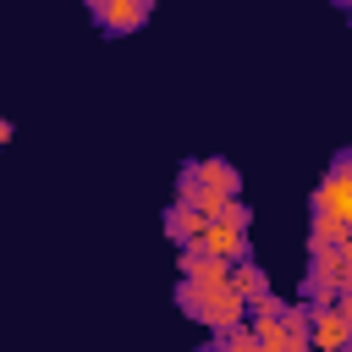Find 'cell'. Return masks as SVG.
I'll list each match as a JSON object with an SVG mask.
<instances>
[{"label":"cell","instance_id":"cell-2","mask_svg":"<svg viewBox=\"0 0 352 352\" xmlns=\"http://www.w3.org/2000/svg\"><path fill=\"white\" fill-rule=\"evenodd\" d=\"M346 341H352V302L346 297L308 308V346L314 352H346Z\"/></svg>","mask_w":352,"mask_h":352},{"label":"cell","instance_id":"cell-12","mask_svg":"<svg viewBox=\"0 0 352 352\" xmlns=\"http://www.w3.org/2000/svg\"><path fill=\"white\" fill-rule=\"evenodd\" d=\"M6 138H11V126H6V116H0V148H6Z\"/></svg>","mask_w":352,"mask_h":352},{"label":"cell","instance_id":"cell-3","mask_svg":"<svg viewBox=\"0 0 352 352\" xmlns=\"http://www.w3.org/2000/svg\"><path fill=\"white\" fill-rule=\"evenodd\" d=\"M258 336V352H308V308H280L264 324H248Z\"/></svg>","mask_w":352,"mask_h":352},{"label":"cell","instance_id":"cell-7","mask_svg":"<svg viewBox=\"0 0 352 352\" xmlns=\"http://www.w3.org/2000/svg\"><path fill=\"white\" fill-rule=\"evenodd\" d=\"M308 258H314V275H324V280H341V286H346V270H352V264H346V258H352V248H346V242H314V236H308Z\"/></svg>","mask_w":352,"mask_h":352},{"label":"cell","instance_id":"cell-10","mask_svg":"<svg viewBox=\"0 0 352 352\" xmlns=\"http://www.w3.org/2000/svg\"><path fill=\"white\" fill-rule=\"evenodd\" d=\"M302 297L319 308V302H336V297H346V286H341V280H324V275H314V270H308V275H302Z\"/></svg>","mask_w":352,"mask_h":352},{"label":"cell","instance_id":"cell-9","mask_svg":"<svg viewBox=\"0 0 352 352\" xmlns=\"http://www.w3.org/2000/svg\"><path fill=\"white\" fill-rule=\"evenodd\" d=\"M182 280H226V264L204 242H187L182 248Z\"/></svg>","mask_w":352,"mask_h":352},{"label":"cell","instance_id":"cell-6","mask_svg":"<svg viewBox=\"0 0 352 352\" xmlns=\"http://www.w3.org/2000/svg\"><path fill=\"white\" fill-rule=\"evenodd\" d=\"M148 11H154V0H110V6H99L94 16H99L104 33H132V28L148 22Z\"/></svg>","mask_w":352,"mask_h":352},{"label":"cell","instance_id":"cell-1","mask_svg":"<svg viewBox=\"0 0 352 352\" xmlns=\"http://www.w3.org/2000/svg\"><path fill=\"white\" fill-rule=\"evenodd\" d=\"M352 160L346 154H336V165H330V176L314 187V242H346V220H352Z\"/></svg>","mask_w":352,"mask_h":352},{"label":"cell","instance_id":"cell-4","mask_svg":"<svg viewBox=\"0 0 352 352\" xmlns=\"http://www.w3.org/2000/svg\"><path fill=\"white\" fill-rule=\"evenodd\" d=\"M220 264H242V258H253L248 253V226H226V220H209L204 226V236H198Z\"/></svg>","mask_w":352,"mask_h":352},{"label":"cell","instance_id":"cell-11","mask_svg":"<svg viewBox=\"0 0 352 352\" xmlns=\"http://www.w3.org/2000/svg\"><path fill=\"white\" fill-rule=\"evenodd\" d=\"M214 220H226V226H248L253 214H248V204H242V198H226V204L214 209Z\"/></svg>","mask_w":352,"mask_h":352},{"label":"cell","instance_id":"cell-5","mask_svg":"<svg viewBox=\"0 0 352 352\" xmlns=\"http://www.w3.org/2000/svg\"><path fill=\"white\" fill-rule=\"evenodd\" d=\"M182 170H187L198 187L220 192V198H236V187H242V176H236V165H231V160H187Z\"/></svg>","mask_w":352,"mask_h":352},{"label":"cell","instance_id":"cell-14","mask_svg":"<svg viewBox=\"0 0 352 352\" xmlns=\"http://www.w3.org/2000/svg\"><path fill=\"white\" fill-rule=\"evenodd\" d=\"M308 352H314V346H308Z\"/></svg>","mask_w":352,"mask_h":352},{"label":"cell","instance_id":"cell-8","mask_svg":"<svg viewBox=\"0 0 352 352\" xmlns=\"http://www.w3.org/2000/svg\"><path fill=\"white\" fill-rule=\"evenodd\" d=\"M204 226H209V220H204L192 204H182V198L165 209V236H170V242H182V248H187V242H198V236H204Z\"/></svg>","mask_w":352,"mask_h":352},{"label":"cell","instance_id":"cell-13","mask_svg":"<svg viewBox=\"0 0 352 352\" xmlns=\"http://www.w3.org/2000/svg\"><path fill=\"white\" fill-rule=\"evenodd\" d=\"M99 6H110V0H88V11H99Z\"/></svg>","mask_w":352,"mask_h":352}]
</instances>
